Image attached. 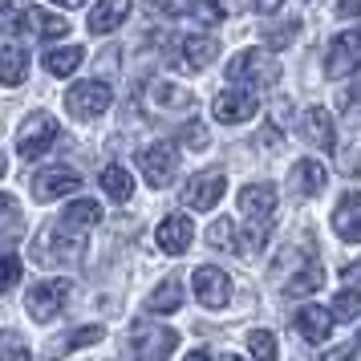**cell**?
I'll return each instance as SVG.
<instances>
[{
    "mask_svg": "<svg viewBox=\"0 0 361 361\" xmlns=\"http://www.w3.org/2000/svg\"><path fill=\"white\" fill-rule=\"evenodd\" d=\"M29 78V53L20 45H4L0 49V85H20Z\"/></svg>",
    "mask_w": 361,
    "mask_h": 361,
    "instance_id": "obj_21",
    "label": "cell"
},
{
    "mask_svg": "<svg viewBox=\"0 0 361 361\" xmlns=\"http://www.w3.org/2000/svg\"><path fill=\"white\" fill-rule=\"evenodd\" d=\"M4 171H8V163H4V154H0V179H4Z\"/></svg>",
    "mask_w": 361,
    "mask_h": 361,
    "instance_id": "obj_44",
    "label": "cell"
},
{
    "mask_svg": "<svg viewBox=\"0 0 361 361\" xmlns=\"http://www.w3.org/2000/svg\"><path fill=\"white\" fill-rule=\"evenodd\" d=\"M247 349H252V357L256 361H280L276 337H272L268 329H252V333H247Z\"/></svg>",
    "mask_w": 361,
    "mask_h": 361,
    "instance_id": "obj_30",
    "label": "cell"
},
{
    "mask_svg": "<svg viewBox=\"0 0 361 361\" xmlns=\"http://www.w3.org/2000/svg\"><path fill=\"white\" fill-rule=\"evenodd\" d=\"M82 187V179L73 175V171H66V166H53V171H41L33 179V195L41 199V203H49V199H61V195H73Z\"/></svg>",
    "mask_w": 361,
    "mask_h": 361,
    "instance_id": "obj_14",
    "label": "cell"
},
{
    "mask_svg": "<svg viewBox=\"0 0 361 361\" xmlns=\"http://www.w3.org/2000/svg\"><path fill=\"white\" fill-rule=\"evenodd\" d=\"M20 272H25V264H20L17 256H0V293H8L20 280Z\"/></svg>",
    "mask_w": 361,
    "mask_h": 361,
    "instance_id": "obj_35",
    "label": "cell"
},
{
    "mask_svg": "<svg viewBox=\"0 0 361 361\" xmlns=\"http://www.w3.org/2000/svg\"><path fill=\"white\" fill-rule=\"evenodd\" d=\"M179 305H183V284H179L175 276H166L163 284H159V288L147 296V309H150V312H175Z\"/></svg>",
    "mask_w": 361,
    "mask_h": 361,
    "instance_id": "obj_23",
    "label": "cell"
},
{
    "mask_svg": "<svg viewBox=\"0 0 361 361\" xmlns=\"http://www.w3.org/2000/svg\"><path fill=\"white\" fill-rule=\"evenodd\" d=\"M102 337H106V329H102V325H85V329H78V333H69L66 341L53 345V353H69V349H82V345H94V341H102Z\"/></svg>",
    "mask_w": 361,
    "mask_h": 361,
    "instance_id": "obj_31",
    "label": "cell"
},
{
    "mask_svg": "<svg viewBox=\"0 0 361 361\" xmlns=\"http://www.w3.org/2000/svg\"><path fill=\"white\" fill-rule=\"evenodd\" d=\"M357 345H361V333H357Z\"/></svg>",
    "mask_w": 361,
    "mask_h": 361,
    "instance_id": "obj_46",
    "label": "cell"
},
{
    "mask_svg": "<svg viewBox=\"0 0 361 361\" xmlns=\"http://www.w3.org/2000/svg\"><path fill=\"white\" fill-rule=\"evenodd\" d=\"M300 134L309 138L312 147H321V150L337 147V130H333V118H329L325 106H312V110H305V118H300Z\"/></svg>",
    "mask_w": 361,
    "mask_h": 361,
    "instance_id": "obj_16",
    "label": "cell"
},
{
    "mask_svg": "<svg viewBox=\"0 0 361 361\" xmlns=\"http://www.w3.org/2000/svg\"><path fill=\"white\" fill-rule=\"evenodd\" d=\"M98 219H102V207L94 203V199H78V203H69L66 215H61V224H66V228H73V231L94 228Z\"/></svg>",
    "mask_w": 361,
    "mask_h": 361,
    "instance_id": "obj_25",
    "label": "cell"
},
{
    "mask_svg": "<svg viewBox=\"0 0 361 361\" xmlns=\"http://www.w3.org/2000/svg\"><path fill=\"white\" fill-rule=\"evenodd\" d=\"M150 8L163 13V17H187V13H203L207 20L224 17L219 4H203V0H150Z\"/></svg>",
    "mask_w": 361,
    "mask_h": 361,
    "instance_id": "obj_22",
    "label": "cell"
},
{
    "mask_svg": "<svg viewBox=\"0 0 361 361\" xmlns=\"http://www.w3.org/2000/svg\"><path fill=\"white\" fill-rule=\"evenodd\" d=\"M341 280L349 284V288H357V293H361V260H357V264H345V268H341Z\"/></svg>",
    "mask_w": 361,
    "mask_h": 361,
    "instance_id": "obj_38",
    "label": "cell"
},
{
    "mask_svg": "<svg viewBox=\"0 0 361 361\" xmlns=\"http://www.w3.org/2000/svg\"><path fill=\"white\" fill-rule=\"evenodd\" d=\"M195 296L199 305H207V309H224L231 300V280L224 268H215V264H203V268H195Z\"/></svg>",
    "mask_w": 361,
    "mask_h": 361,
    "instance_id": "obj_9",
    "label": "cell"
},
{
    "mask_svg": "<svg viewBox=\"0 0 361 361\" xmlns=\"http://www.w3.org/2000/svg\"><path fill=\"white\" fill-rule=\"evenodd\" d=\"M333 231L341 235L345 244H361V195L357 191H349V195L337 203V212H333Z\"/></svg>",
    "mask_w": 361,
    "mask_h": 361,
    "instance_id": "obj_15",
    "label": "cell"
},
{
    "mask_svg": "<svg viewBox=\"0 0 361 361\" xmlns=\"http://www.w3.org/2000/svg\"><path fill=\"white\" fill-rule=\"evenodd\" d=\"M126 17H130V0H98L90 8V33H114Z\"/></svg>",
    "mask_w": 361,
    "mask_h": 361,
    "instance_id": "obj_19",
    "label": "cell"
},
{
    "mask_svg": "<svg viewBox=\"0 0 361 361\" xmlns=\"http://www.w3.org/2000/svg\"><path fill=\"white\" fill-rule=\"evenodd\" d=\"M219 361H244V357H231V353H224V357H219Z\"/></svg>",
    "mask_w": 361,
    "mask_h": 361,
    "instance_id": "obj_45",
    "label": "cell"
},
{
    "mask_svg": "<svg viewBox=\"0 0 361 361\" xmlns=\"http://www.w3.org/2000/svg\"><path fill=\"white\" fill-rule=\"evenodd\" d=\"M293 325L309 345H321V341H329V333H333V312H325L321 305H305V309L296 312Z\"/></svg>",
    "mask_w": 361,
    "mask_h": 361,
    "instance_id": "obj_17",
    "label": "cell"
},
{
    "mask_svg": "<svg viewBox=\"0 0 361 361\" xmlns=\"http://www.w3.org/2000/svg\"><path fill=\"white\" fill-rule=\"evenodd\" d=\"M150 102L159 106V110H191V90H179V85L171 82H159L154 90H150Z\"/></svg>",
    "mask_w": 361,
    "mask_h": 361,
    "instance_id": "obj_26",
    "label": "cell"
},
{
    "mask_svg": "<svg viewBox=\"0 0 361 361\" xmlns=\"http://www.w3.org/2000/svg\"><path fill=\"white\" fill-rule=\"evenodd\" d=\"M325 284V268L321 264H309L305 272H293V280H288V296H309L317 293Z\"/></svg>",
    "mask_w": 361,
    "mask_h": 361,
    "instance_id": "obj_28",
    "label": "cell"
},
{
    "mask_svg": "<svg viewBox=\"0 0 361 361\" xmlns=\"http://www.w3.org/2000/svg\"><path fill=\"white\" fill-rule=\"evenodd\" d=\"M228 82H247L252 90H260V85H276L280 82V61L276 57H268V53H260V49H244V53L231 57Z\"/></svg>",
    "mask_w": 361,
    "mask_h": 361,
    "instance_id": "obj_2",
    "label": "cell"
},
{
    "mask_svg": "<svg viewBox=\"0 0 361 361\" xmlns=\"http://www.w3.org/2000/svg\"><path fill=\"white\" fill-rule=\"evenodd\" d=\"M207 240H212V247H231V252H240V228H235L231 219H215L212 231H207Z\"/></svg>",
    "mask_w": 361,
    "mask_h": 361,
    "instance_id": "obj_32",
    "label": "cell"
},
{
    "mask_svg": "<svg viewBox=\"0 0 361 361\" xmlns=\"http://www.w3.org/2000/svg\"><path fill=\"white\" fill-rule=\"evenodd\" d=\"M296 33H300L296 20H280V25H272V29H264V45H268V49H284V45L296 41Z\"/></svg>",
    "mask_w": 361,
    "mask_h": 361,
    "instance_id": "obj_33",
    "label": "cell"
},
{
    "mask_svg": "<svg viewBox=\"0 0 361 361\" xmlns=\"http://www.w3.org/2000/svg\"><path fill=\"white\" fill-rule=\"evenodd\" d=\"M179 345V333L166 325H134L130 337H126V349H130L134 361H166Z\"/></svg>",
    "mask_w": 361,
    "mask_h": 361,
    "instance_id": "obj_1",
    "label": "cell"
},
{
    "mask_svg": "<svg viewBox=\"0 0 361 361\" xmlns=\"http://www.w3.org/2000/svg\"><path fill=\"white\" fill-rule=\"evenodd\" d=\"M138 166H142L150 187H166V183L175 179V171H179V150L171 147V142H154V147H147L138 154Z\"/></svg>",
    "mask_w": 361,
    "mask_h": 361,
    "instance_id": "obj_7",
    "label": "cell"
},
{
    "mask_svg": "<svg viewBox=\"0 0 361 361\" xmlns=\"http://www.w3.org/2000/svg\"><path fill=\"white\" fill-rule=\"evenodd\" d=\"M345 122H349V126H353V130H361V102H345Z\"/></svg>",
    "mask_w": 361,
    "mask_h": 361,
    "instance_id": "obj_39",
    "label": "cell"
},
{
    "mask_svg": "<svg viewBox=\"0 0 361 361\" xmlns=\"http://www.w3.org/2000/svg\"><path fill=\"white\" fill-rule=\"evenodd\" d=\"M110 102H114V94H110V85H106V82H78L66 94V110L73 118L90 122V118L106 114V110H110Z\"/></svg>",
    "mask_w": 361,
    "mask_h": 361,
    "instance_id": "obj_4",
    "label": "cell"
},
{
    "mask_svg": "<svg viewBox=\"0 0 361 361\" xmlns=\"http://www.w3.org/2000/svg\"><path fill=\"white\" fill-rule=\"evenodd\" d=\"M329 312H333L337 321H353V317L361 312V293H357V288H345V293H337Z\"/></svg>",
    "mask_w": 361,
    "mask_h": 361,
    "instance_id": "obj_34",
    "label": "cell"
},
{
    "mask_svg": "<svg viewBox=\"0 0 361 361\" xmlns=\"http://www.w3.org/2000/svg\"><path fill=\"white\" fill-rule=\"evenodd\" d=\"M187 361H212V357H207L203 349H195V353H187Z\"/></svg>",
    "mask_w": 361,
    "mask_h": 361,
    "instance_id": "obj_42",
    "label": "cell"
},
{
    "mask_svg": "<svg viewBox=\"0 0 361 361\" xmlns=\"http://www.w3.org/2000/svg\"><path fill=\"white\" fill-rule=\"evenodd\" d=\"M154 240H159V247L166 256H183L191 247V240H195V224L187 215H166L159 224V231H154Z\"/></svg>",
    "mask_w": 361,
    "mask_h": 361,
    "instance_id": "obj_12",
    "label": "cell"
},
{
    "mask_svg": "<svg viewBox=\"0 0 361 361\" xmlns=\"http://www.w3.org/2000/svg\"><path fill=\"white\" fill-rule=\"evenodd\" d=\"M20 29H29L33 37H45V41H53V37H66L69 33V20L57 17V13H45V8H20Z\"/></svg>",
    "mask_w": 361,
    "mask_h": 361,
    "instance_id": "obj_18",
    "label": "cell"
},
{
    "mask_svg": "<svg viewBox=\"0 0 361 361\" xmlns=\"http://www.w3.org/2000/svg\"><path fill=\"white\" fill-rule=\"evenodd\" d=\"M361 69V33L357 29H345L329 41V53H325V73L329 78H349Z\"/></svg>",
    "mask_w": 361,
    "mask_h": 361,
    "instance_id": "obj_5",
    "label": "cell"
},
{
    "mask_svg": "<svg viewBox=\"0 0 361 361\" xmlns=\"http://www.w3.org/2000/svg\"><path fill=\"white\" fill-rule=\"evenodd\" d=\"M53 138H57V118L45 114V110H37V114H29L25 126H20L17 150L25 154V159H41V154L53 147Z\"/></svg>",
    "mask_w": 361,
    "mask_h": 361,
    "instance_id": "obj_6",
    "label": "cell"
},
{
    "mask_svg": "<svg viewBox=\"0 0 361 361\" xmlns=\"http://www.w3.org/2000/svg\"><path fill=\"white\" fill-rule=\"evenodd\" d=\"M8 29H20V8H13L8 0H0V33Z\"/></svg>",
    "mask_w": 361,
    "mask_h": 361,
    "instance_id": "obj_36",
    "label": "cell"
},
{
    "mask_svg": "<svg viewBox=\"0 0 361 361\" xmlns=\"http://www.w3.org/2000/svg\"><path fill=\"white\" fill-rule=\"evenodd\" d=\"M240 212L247 215V224H268L276 212V187L272 183H247L240 191Z\"/></svg>",
    "mask_w": 361,
    "mask_h": 361,
    "instance_id": "obj_11",
    "label": "cell"
},
{
    "mask_svg": "<svg viewBox=\"0 0 361 361\" xmlns=\"http://www.w3.org/2000/svg\"><path fill=\"white\" fill-rule=\"evenodd\" d=\"M102 191H106V195L110 199H118V203H126V199L134 195V179H130V171H126V166H106V171H102Z\"/></svg>",
    "mask_w": 361,
    "mask_h": 361,
    "instance_id": "obj_24",
    "label": "cell"
},
{
    "mask_svg": "<svg viewBox=\"0 0 361 361\" xmlns=\"http://www.w3.org/2000/svg\"><path fill=\"white\" fill-rule=\"evenodd\" d=\"M280 4H284V0H252V8L264 13V17H268V13H280Z\"/></svg>",
    "mask_w": 361,
    "mask_h": 361,
    "instance_id": "obj_41",
    "label": "cell"
},
{
    "mask_svg": "<svg viewBox=\"0 0 361 361\" xmlns=\"http://www.w3.org/2000/svg\"><path fill=\"white\" fill-rule=\"evenodd\" d=\"M82 57H85V53L78 49V45H66V49H49V53H45V69H49L53 78H69L73 69L82 66Z\"/></svg>",
    "mask_w": 361,
    "mask_h": 361,
    "instance_id": "obj_27",
    "label": "cell"
},
{
    "mask_svg": "<svg viewBox=\"0 0 361 361\" xmlns=\"http://www.w3.org/2000/svg\"><path fill=\"white\" fill-rule=\"evenodd\" d=\"M260 110V98L252 94V90H224L219 98L212 102V114L224 122V126H240L247 118H256Z\"/></svg>",
    "mask_w": 361,
    "mask_h": 361,
    "instance_id": "obj_8",
    "label": "cell"
},
{
    "mask_svg": "<svg viewBox=\"0 0 361 361\" xmlns=\"http://www.w3.org/2000/svg\"><path fill=\"white\" fill-rule=\"evenodd\" d=\"M337 13L341 17H361V0H337Z\"/></svg>",
    "mask_w": 361,
    "mask_h": 361,
    "instance_id": "obj_40",
    "label": "cell"
},
{
    "mask_svg": "<svg viewBox=\"0 0 361 361\" xmlns=\"http://www.w3.org/2000/svg\"><path fill=\"white\" fill-rule=\"evenodd\" d=\"M224 191H228V179H224L219 171H203V175H195V179L187 183L183 203H187V207H195V212H212L215 203L224 199Z\"/></svg>",
    "mask_w": 361,
    "mask_h": 361,
    "instance_id": "obj_10",
    "label": "cell"
},
{
    "mask_svg": "<svg viewBox=\"0 0 361 361\" xmlns=\"http://www.w3.org/2000/svg\"><path fill=\"white\" fill-rule=\"evenodd\" d=\"M0 361H33V353H29V345H25V337L17 329L0 333Z\"/></svg>",
    "mask_w": 361,
    "mask_h": 361,
    "instance_id": "obj_29",
    "label": "cell"
},
{
    "mask_svg": "<svg viewBox=\"0 0 361 361\" xmlns=\"http://www.w3.org/2000/svg\"><path fill=\"white\" fill-rule=\"evenodd\" d=\"M69 293H73V288H69V280H41L37 288H29V293H25V309H29V317H33V321H41V325H45V321H53L57 312L66 309Z\"/></svg>",
    "mask_w": 361,
    "mask_h": 361,
    "instance_id": "obj_3",
    "label": "cell"
},
{
    "mask_svg": "<svg viewBox=\"0 0 361 361\" xmlns=\"http://www.w3.org/2000/svg\"><path fill=\"white\" fill-rule=\"evenodd\" d=\"M325 183H329L325 163H317V159H300V163H293V175H288L293 195L312 199V195H321V191H325Z\"/></svg>",
    "mask_w": 361,
    "mask_h": 361,
    "instance_id": "obj_13",
    "label": "cell"
},
{
    "mask_svg": "<svg viewBox=\"0 0 361 361\" xmlns=\"http://www.w3.org/2000/svg\"><path fill=\"white\" fill-rule=\"evenodd\" d=\"M179 57H183V69H207L219 57V41L215 37H187L179 45Z\"/></svg>",
    "mask_w": 361,
    "mask_h": 361,
    "instance_id": "obj_20",
    "label": "cell"
},
{
    "mask_svg": "<svg viewBox=\"0 0 361 361\" xmlns=\"http://www.w3.org/2000/svg\"><path fill=\"white\" fill-rule=\"evenodd\" d=\"M53 4H66V8H78V4H85V0H53Z\"/></svg>",
    "mask_w": 361,
    "mask_h": 361,
    "instance_id": "obj_43",
    "label": "cell"
},
{
    "mask_svg": "<svg viewBox=\"0 0 361 361\" xmlns=\"http://www.w3.org/2000/svg\"><path fill=\"white\" fill-rule=\"evenodd\" d=\"M183 142H187V147H207V134H203V126H199V122L183 126Z\"/></svg>",
    "mask_w": 361,
    "mask_h": 361,
    "instance_id": "obj_37",
    "label": "cell"
}]
</instances>
